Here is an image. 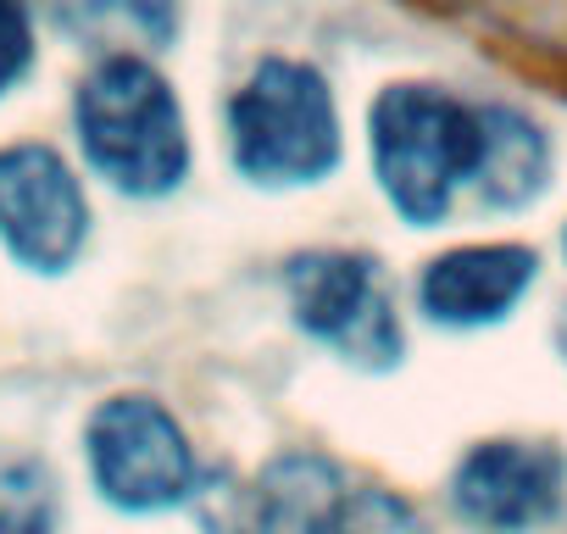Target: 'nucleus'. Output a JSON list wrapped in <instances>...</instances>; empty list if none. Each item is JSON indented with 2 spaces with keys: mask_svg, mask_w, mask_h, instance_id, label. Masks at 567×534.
I'll use <instances>...</instances> for the list:
<instances>
[{
  "mask_svg": "<svg viewBox=\"0 0 567 534\" xmlns=\"http://www.w3.org/2000/svg\"><path fill=\"white\" fill-rule=\"evenodd\" d=\"M368 145L384 201L412 228H429L456 206L462 189L478 184L484 106L440 84H390L373 101Z\"/></svg>",
  "mask_w": 567,
  "mask_h": 534,
  "instance_id": "f257e3e1",
  "label": "nucleus"
},
{
  "mask_svg": "<svg viewBox=\"0 0 567 534\" xmlns=\"http://www.w3.org/2000/svg\"><path fill=\"white\" fill-rule=\"evenodd\" d=\"M73 129L90 167L123 195L151 201L189 173L184 106L151 57H101L73 95Z\"/></svg>",
  "mask_w": 567,
  "mask_h": 534,
  "instance_id": "f03ea898",
  "label": "nucleus"
},
{
  "mask_svg": "<svg viewBox=\"0 0 567 534\" xmlns=\"http://www.w3.org/2000/svg\"><path fill=\"white\" fill-rule=\"evenodd\" d=\"M234 167L261 189L323 184L340 162V106L312 62L267 57L228 101Z\"/></svg>",
  "mask_w": 567,
  "mask_h": 534,
  "instance_id": "7ed1b4c3",
  "label": "nucleus"
},
{
  "mask_svg": "<svg viewBox=\"0 0 567 534\" xmlns=\"http://www.w3.org/2000/svg\"><path fill=\"white\" fill-rule=\"evenodd\" d=\"M95 490L123 512H167L195 495V451L178 418L151 396H112L84 429Z\"/></svg>",
  "mask_w": 567,
  "mask_h": 534,
  "instance_id": "20e7f679",
  "label": "nucleus"
},
{
  "mask_svg": "<svg viewBox=\"0 0 567 534\" xmlns=\"http://www.w3.org/2000/svg\"><path fill=\"white\" fill-rule=\"evenodd\" d=\"M284 296H290L296 324L312 340L334 346L346 362H362V368L401 362V318L373 256L307 250L284 274Z\"/></svg>",
  "mask_w": 567,
  "mask_h": 534,
  "instance_id": "39448f33",
  "label": "nucleus"
},
{
  "mask_svg": "<svg viewBox=\"0 0 567 534\" xmlns=\"http://www.w3.org/2000/svg\"><path fill=\"white\" fill-rule=\"evenodd\" d=\"M0 239L34 274H62L90 239L79 173L51 145H0Z\"/></svg>",
  "mask_w": 567,
  "mask_h": 534,
  "instance_id": "423d86ee",
  "label": "nucleus"
},
{
  "mask_svg": "<svg viewBox=\"0 0 567 534\" xmlns=\"http://www.w3.org/2000/svg\"><path fill=\"white\" fill-rule=\"evenodd\" d=\"M567 456L545 440H484L451 473V506L478 534H528L556 517Z\"/></svg>",
  "mask_w": 567,
  "mask_h": 534,
  "instance_id": "0eeeda50",
  "label": "nucleus"
},
{
  "mask_svg": "<svg viewBox=\"0 0 567 534\" xmlns=\"http://www.w3.org/2000/svg\"><path fill=\"white\" fill-rule=\"evenodd\" d=\"M539 256L528 245H456L423 267V312L445 329L501 324L534 285Z\"/></svg>",
  "mask_w": 567,
  "mask_h": 534,
  "instance_id": "6e6552de",
  "label": "nucleus"
},
{
  "mask_svg": "<svg viewBox=\"0 0 567 534\" xmlns=\"http://www.w3.org/2000/svg\"><path fill=\"white\" fill-rule=\"evenodd\" d=\"M550 184V140L517 106H484V151H478V195L489 206H528Z\"/></svg>",
  "mask_w": 567,
  "mask_h": 534,
  "instance_id": "1a4fd4ad",
  "label": "nucleus"
},
{
  "mask_svg": "<svg viewBox=\"0 0 567 534\" xmlns=\"http://www.w3.org/2000/svg\"><path fill=\"white\" fill-rule=\"evenodd\" d=\"M184 0H73V29L101 57H151L178 34Z\"/></svg>",
  "mask_w": 567,
  "mask_h": 534,
  "instance_id": "9d476101",
  "label": "nucleus"
},
{
  "mask_svg": "<svg viewBox=\"0 0 567 534\" xmlns=\"http://www.w3.org/2000/svg\"><path fill=\"white\" fill-rule=\"evenodd\" d=\"M62 490L56 473L29 451H0V534H56Z\"/></svg>",
  "mask_w": 567,
  "mask_h": 534,
  "instance_id": "9b49d317",
  "label": "nucleus"
},
{
  "mask_svg": "<svg viewBox=\"0 0 567 534\" xmlns=\"http://www.w3.org/2000/svg\"><path fill=\"white\" fill-rule=\"evenodd\" d=\"M334 534H429V523L417 517V506L406 495L379 490V484H351Z\"/></svg>",
  "mask_w": 567,
  "mask_h": 534,
  "instance_id": "f8f14e48",
  "label": "nucleus"
},
{
  "mask_svg": "<svg viewBox=\"0 0 567 534\" xmlns=\"http://www.w3.org/2000/svg\"><path fill=\"white\" fill-rule=\"evenodd\" d=\"M34 68V23L23 0H0V95H12Z\"/></svg>",
  "mask_w": 567,
  "mask_h": 534,
  "instance_id": "ddd939ff",
  "label": "nucleus"
},
{
  "mask_svg": "<svg viewBox=\"0 0 567 534\" xmlns=\"http://www.w3.org/2000/svg\"><path fill=\"white\" fill-rule=\"evenodd\" d=\"M561 346H567V324H561Z\"/></svg>",
  "mask_w": 567,
  "mask_h": 534,
  "instance_id": "4468645a",
  "label": "nucleus"
}]
</instances>
